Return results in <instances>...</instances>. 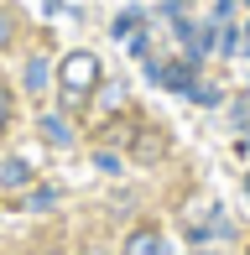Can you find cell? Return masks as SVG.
I'll return each mask as SVG.
<instances>
[{
	"mask_svg": "<svg viewBox=\"0 0 250 255\" xmlns=\"http://www.w3.org/2000/svg\"><path fill=\"white\" fill-rule=\"evenodd\" d=\"M120 255H162V229L156 224H135L130 235H125Z\"/></svg>",
	"mask_w": 250,
	"mask_h": 255,
	"instance_id": "obj_3",
	"label": "cell"
},
{
	"mask_svg": "<svg viewBox=\"0 0 250 255\" xmlns=\"http://www.w3.org/2000/svg\"><path fill=\"white\" fill-rule=\"evenodd\" d=\"M135 26H141V16H135V10H125V16L115 21V37L125 42V37H135Z\"/></svg>",
	"mask_w": 250,
	"mask_h": 255,
	"instance_id": "obj_8",
	"label": "cell"
},
{
	"mask_svg": "<svg viewBox=\"0 0 250 255\" xmlns=\"http://www.w3.org/2000/svg\"><path fill=\"white\" fill-rule=\"evenodd\" d=\"M235 120H240V125H250V99L240 104V110H235Z\"/></svg>",
	"mask_w": 250,
	"mask_h": 255,
	"instance_id": "obj_11",
	"label": "cell"
},
{
	"mask_svg": "<svg viewBox=\"0 0 250 255\" xmlns=\"http://www.w3.org/2000/svg\"><path fill=\"white\" fill-rule=\"evenodd\" d=\"M52 203H58V193H52V188H37V193H31V208H52Z\"/></svg>",
	"mask_w": 250,
	"mask_h": 255,
	"instance_id": "obj_9",
	"label": "cell"
},
{
	"mask_svg": "<svg viewBox=\"0 0 250 255\" xmlns=\"http://www.w3.org/2000/svg\"><path fill=\"white\" fill-rule=\"evenodd\" d=\"M47 63H42V57H31V63H26V89H31V94H42V89H47Z\"/></svg>",
	"mask_w": 250,
	"mask_h": 255,
	"instance_id": "obj_6",
	"label": "cell"
},
{
	"mask_svg": "<svg viewBox=\"0 0 250 255\" xmlns=\"http://www.w3.org/2000/svg\"><path fill=\"white\" fill-rule=\"evenodd\" d=\"M5 125H10V89L0 84V130H5Z\"/></svg>",
	"mask_w": 250,
	"mask_h": 255,
	"instance_id": "obj_10",
	"label": "cell"
},
{
	"mask_svg": "<svg viewBox=\"0 0 250 255\" xmlns=\"http://www.w3.org/2000/svg\"><path fill=\"white\" fill-rule=\"evenodd\" d=\"M10 42H16V16H10V10L0 5V52H5Z\"/></svg>",
	"mask_w": 250,
	"mask_h": 255,
	"instance_id": "obj_7",
	"label": "cell"
},
{
	"mask_svg": "<svg viewBox=\"0 0 250 255\" xmlns=\"http://www.w3.org/2000/svg\"><path fill=\"white\" fill-rule=\"evenodd\" d=\"M31 182V161L26 156H5L0 161V193H16V188H26Z\"/></svg>",
	"mask_w": 250,
	"mask_h": 255,
	"instance_id": "obj_4",
	"label": "cell"
},
{
	"mask_svg": "<svg viewBox=\"0 0 250 255\" xmlns=\"http://www.w3.org/2000/svg\"><path fill=\"white\" fill-rule=\"evenodd\" d=\"M167 130H156V125H141V130H135V141H130V156L135 161H146V167H151V161H162L167 156Z\"/></svg>",
	"mask_w": 250,
	"mask_h": 255,
	"instance_id": "obj_2",
	"label": "cell"
},
{
	"mask_svg": "<svg viewBox=\"0 0 250 255\" xmlns=\"http://www.w3.org/2000/svg\"><path fill=\"white\" fill-rule=\"evenodd\" d=\"M99 78H105V68H99V57L94 52H68L63 57V68H58V89H63V110L68 115H78L89 104V94L99 89Z\"/></svg>",
	"mask_w": 250,
	"mask_h": 255,
	"instance_id": "obj_1",
	"label": "cell"
},
{
	"mask_svg": "<svg viewBox=\"0 0 250 255\" xmlns=\"http://www.w3.org/2000/svg\"><path fill=\"white\" fill-rule=\"evenodd\" d=\"M42 135H47L52 146H73V130H68L63 115H42Z\"/></svg>",
	"mask_w": 250,
	"mask_h": 255,
	"instance_id": "obj_5",
	"label": "cell"
},
{
	"mask_svg": "<svg viewBox=\"0 0 250 255\" xmlns=\"http://www.w3.org/2000/svg\"><path fill=\"white\" fill-rule=\"evenodd\" d=\"M245 188H250V182H245Z\"/></svg>",
	"mask_w": 250,
	"mask_h": 255,
	"instance_id": "obj_12",
	"label": "cell"
}]
</instances>
